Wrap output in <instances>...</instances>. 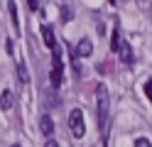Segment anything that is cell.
<instances>
[{
  "mask_svg": "<svg viewBox=\"0 0 152 147\" xmlns=\"http://www.w3.org/2000/svg\"><path fill=\"white\" fill-rule=\"evenodd\" d=\"M52 52H54V56H52V74H49V78H52V86L59 88L61 81H64V61H61V54H59L56 47H52Z\"/></svg>",
  "mask_w": 152,
  "mask_h": 147,
  "instance_id": "obj_2",
  "label": "cell"
},
{
  "mask_svg": "<svg viewBox=\"0 0 152 147\" xmlns=\"http://www.w3.org/2000/svg\"><path fill=\"white\" fill-rule=\"evenodd\" d=\"M120 47H123L120 29H118V27H113V34H110V49H113V52H120Z\"/></svg>",
  "mask_w": 152,
  "mask_h": 147,
  "instance_id": "obj_8",
  "label": "cell"
},
{
  "mask_svg": "<svg viewBox=\"0 0 152 147\" xmlns=\"http://www.w3.org/2000/svg\"><path fill=\"white\" fill-rule=\"evenodd\" d=\"M42 39H44V44L47 47H56V42H54V29L49 27V25H42Z\"/></svg>",
  "mask_w": 152,
  "mask_h": 147,
  "instance_id": "obj_6",
  "label": "cell"
},
{
  "mask_svg": "<svg viewBox=\"0 0 152 147\" xmlns=\"http://www.w3.org/2000/svg\"><path fill=\"white\" fill-rule=\"evenodd\" d=\"M120 56H123V61H125V64H132V61H135V59H132V49H130L125 42H123V47H120Z\"/></svg>",
  "mask_w": 152,
  "mask_h": 147,
  "instance_id": "obj_11",
  "label": "cell"
},
{
  "mask_svg": "<svg viewBox=\"0 0 152 147\" xmlns=\"http://www.w3.org/2000/svg\"><path fill=\"white\" fill-rule=\"evenodd\" d=\"M39 130H42V135L52 137V132H54V120H52L49 115H42V118H39Z\"/></svg>",
  "mask_w": 152,
  "mask_h": 147,
  "instance_id": "obj_4",
  "label": "cell"
},
{
  "mask_svg": "<svg viewBox=\"0 0 152 147\" xmlns=\"http://www.w3.org/2000/svg\"><path fill=\"white\" fill-rule=\"evenodd\" d=\"M27 7H30V12H34L39 7V0H27Z\"/></svg>",
  "mask_w": 152,
  "mask_h": 147,
  "instance_id": "obj_14",
  "label": "cell"
},
{
  "mask_svg": "<svg viewBox=\"0 0 152 147\" xmlns=\"http://www.w3.org/2000/svg\"><path fill=\"white\" fill-rule=\"evenodd\" d=\"M7 12H10L12 27H15V29H20V20H17V5H15V0H7Z\"/></svg>",
  "mask_w": 152,
  "mask_h": 147,
  "instance_id": "obj_9",
  "label": "cell"
},
{
  "mask_svg": "<svg viewBox=\"0 0 152 147\" xmlns=\"http://www.w3.org/2000/svg\"><path fill=\"white\" fill-rule=\"evenodd\" d=\"M5 49H7V52H10V54L15 52V42H12V39H7V42H5Z\"/></svg>",
  "mask_w": 152,
  "mask_h": 147,
  "instance_id": "obj_15",
  "label": "cell"
},
{
  "mask_svg": "<svg viewBox=\"0 0 152 147\" xmlns=\"http://www.w3.org/2000/svg\"><path fill=\"white\" fill-rule=\"evenodd\" d=\"M96 101H98V130L103 135V142H108V88L106 83H98L96 88Z\"/></svg>",
  "mask_w": 152,
  "mask_h": 147,
  "instance_id": "obj_1",
  "label": "cell"
},
{
  "mask_svg": "<svg viewBox=\"0 0 152 147\" xmlns=\"http://www.w3.org/2000/svg\"><path fill=\"white\" fill-rule=\"evenodd\" d=\"M110 5H120V3H125V0H108Z\"/></svg>",
  "mask_w": 152,
  "mask_h": 147,
  "instance_id": "obj_16",
  "label": "cell"
},
{
  "mask_svg": "<svg viewBox=\"0 0 152 147\" xmlns=\"http://www.w3.org/2000/svg\"><path fill=\"white\" fill-rule=\"evenodd\" d=\"M69 125H71V135L76 137V140H81L83 132H86V125H83V113L79 110V108H74V110L69 113Z\"/></svg>",
  "mask_w": 152,
  "mask_h": 147,
  "instance_id": "obj_3",
  "label": "cell"
},
{
  "mask_svg": "<svg viewBox=\"0 0 152 147\" xmlns=\"http://www.w3.org/2000/svg\"><path fill=\"white\" fill-rule=\"evenodd\" d=\"M135 147H150V140H147V137H137V140H135Z\"/></svg>",
  "mask_w": 152,
  "mask_h": 147,
  "instance_id": "obj_13",
  "label": "cell"
},
{
  "mask_svg": "<svg viewBox=\"0 0 152 147\" xmlns=\"http://www.w3.org/2000/svg\"><path fill=\"white\" fill-rule=\"evenodd\" d=\"M145 96H147V101L152 103V78H150V81L145 83Z\"/></svg>",
  "mask_w": 152,
  "mask_h": 147,
  "instance_id": "obj_12",
  "label": "cell"
},
{
  "mask_svg": "<svg viewBox=\"0 0 152 147\" xmlns=\"http://www.w3.org/2000/svg\"><path fill=\"white\" fill-rule=\"evenodd\" d=\"M15 64H17V76H20V81L27 83V81H30V74H27V66H25V61H22V56H17Z\"/></svg>",
  "mask_w": 152,
  "mask_h": 147,
  "instance_id": "obj_7",
  "label": "cell"
},
{
  "mask_svg": "<svg viewBox=\"0 0 152 147\" xmlns=\"http://www.w3.org/2000/svg\"><path fill=\"white\" fill-rule=\"evenodd\" d=\"M12 105H15V93L12 91H3V96H0V108L7 113Z\"/></svg>",
  "mask_w": 152,
  "mask_h": 147,
  "instance_id": "obj_5",
  "label": "cell"
},
{
  "mask_svg": "<svg viewBox=\"0 0 152 147\" xmlns=\"http://www.w3.org/2000/svg\"><path fill=\"white\" fill-rule=\"evenodd\" d=\"M91 52H93V44L88 42V39H81V42H79V49H76V54H79V56H91Z\"/></svg>",
  "mask_w": 152,
  "mask_h": 147,
  "instance_id": "obj_10",
  "label": "cell"
}]
</instances>
